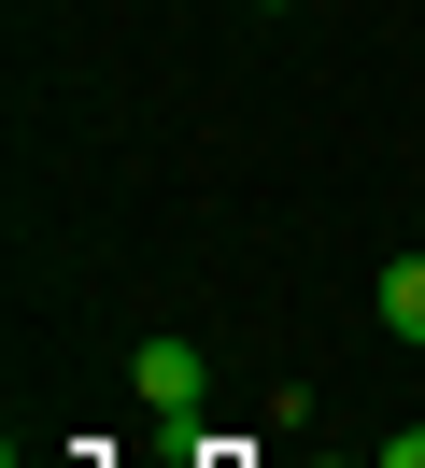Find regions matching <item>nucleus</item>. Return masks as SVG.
I'll return each instance as SVG.
<instances>
[{
	"label": "nucleus",
	"instance_id": "2",
	"mask_svg": "<svg viewBox=\"0 0 425 468\" xmlns=\"http://www.w3.org/2000/svg\"><path fill=\"white\" fill-rule=\"evenodd\" d=\"M383 326H397V341H425V256L383 270Z\"/></svg>",
	"mask_w": 425,
	"mask_h": 468
},
{
	"label": "nucleus",
	"instance_id": "1",
	"mask_svg": "<svg viewBox=\"0 0 425 468\" xmlns=\"http://www.w3.org/2000/svg\"><path fill=\"white\" fill-rule=\"evenodd\" d=\"M128 383H142V411H156V426H185V411L213 398V355H198V341H142Z\"/></svg>",
	"mask_w": 425,
	"mask_h": 468
},
{
	"label": "nucleus",
	"instance_id": "3",
	"mask_svg": "<svg viewBox=\"0 0 425 468\" xmlns=\"http://www.w3.org/2000/svg\"><path fill=\"white\" fill-rule=\"evenodd\" d=\"M255 15H283V0H255Z\"/></svg>",
	"mask_w": 425,
	"mask_h": 468
}]
</instances>
